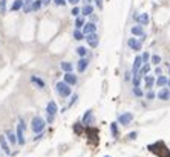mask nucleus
I'll return each mask as SVG.
<instances>
[{
	"label": "nucleus",
	"instance_id": "b1692460",
	"mask_svg": "<svg viewBox=\"0 0 170 157\" xmlns=\"http://www.w3.org/2000/svg\"><path fill=\"white\" fill-rule=\"evenodd\" d=\"M92 12H93V8H92V5H89V3H87V5H84L83 10H81V14L83 16H91Z\"/></svg>",
	"mask_w": 170,
	"mask_h": 157
},
{
	"label": "nucleus",
	"instance_id": "4be33fe9",
	"mask_svg": "<svg viewBox=\"0 0 170 157\" xmlns=\"http://www.w3.org/2000/svg\"><path fill=\"white\" fill-rule=\"evenodd\" d=\"M6 140L9 142L11 145H15V143H17V136L12 131H8L6 133Z\"/></svg>",
	"mask_w": 170,
	"mask_h": 157
},
{
	"label": "nucleus",
	"instance_id": "09e8293b",
	"mask_svg": "<svg viewBox=\"0 0 170 157\" xmlns=\"http://www.w3.org/2000/svg\"><path fill=\"white\" fill-rule=\"evenodd\" d=\"M104 157H110V156H104Z\"/></svg>",
	"mask_w": 170,
	"mask_h": 157
},
{
	"label": "nucleus",
	"instance_id": "c9c22d12",
	"mask_svg": "<svg viewBox=\"0 0 170 157\" xmlns=\"http://www.w3.org/2000/svg\"><path fill=\"white\" fill-rule=\"evenodd\" d=\"M141 59H142V63H147V62H149V59H150L149 52H144V54L141 56Z\"/></svg>",
	"mask_w": 170,
	"mask_h": 157
},
{
	"label": "nucleus",
	"instance_id": "7ed1b4c3",
	"mask_svg": "<svg viewBox=\"0 0 170 157\" xmlns=\"http://www.w3.org/2000/svg\"><path fill=\"white\" fill-rule=\"evenodd\" d=\"M44 126H46V122L42 119V117H34L32 119V123H31V128H32V131L35 134H38V133H42Z\"/></svg>",
	"mask_w": 170,
	"mask_h": 157
},
{
	"label": "nucleus",
	"instance_id": "58836bf2",
	"mask_svg": "<svg viewBox=\"0 0 170 157\" xmlns=\"http://www.w3.org/2000/svg\"><path fill=\"white\" fill-rule=\"evenodd\" d=\"M147 99H149V100H153V99H155V92L149 91V92H147Z\"/></svg>",
	"mask_w": 170,
	"mask_h": 157
},
{
	"label": "nucleus",
	"instance_id": "f03ea898",
	"mask_svg": "<svg viewBox=\"0 0 170 157\" xmlns=\"http://www.w3.org/2000/svg\"><path fill=\"white\" fill-rule=\"evenodd\" d=\"M55 91L58 92L61 97H69L71 96V85H68L65 80H63V82H57Z\"/></svg>",
	"mask_w": 170,
	"mask_h": 157
},
{
	"label": "nucleus",
	"instance_id": "4c0bfd02",
	"mask_svg": "<svg viewBox=\"0 0 170 157\" xmlns=\"http://www.w3.org/2000/svg\"><path fill=\"white\" fill-rule=\"evenodd\" d=\"M54 119H55V116H49V114L46 116V122H48V123H52Z\"/></svg>",
	"mask_w": 170,
	"mask_h": 157
},
{
	"label": "nucleus",
	"instance_id": "49530a36",
	"mask_svg": "<svg viewBox=\"0 0 170 157\" xmlns=\"http://www.w3.org/2000/svg\"><path fill=\"white\" fill-rule=\"evenodd\" d=\"M31 2H32V0H23V3H25V5H28V3H31Z\"/></svg>",
	"mask_w": 170,
	"mask_h": 157
},
{
	"label": "nucleus",
	"instance_id": "f257e3e1",
	"mask_svg": "<svg viewBox=\"0 0 170 157\" xmlns=\"http://www.w3.org/2000/svg\"><path fill=\"white\" fill-rule=\"evenodd\" d=\"M147 148H149L150 152H153L158 157H170V150L165 146L164 142H156L153 145H149Z\"/></svg>",
	"mask_w": 170,
	"mask_h": 157
},
{
	"label": "nucleus",
	"instance_id": "cd10ccee",
	"mask_svg": "<svg viewBox=\"0 0 170 157\" xmlns=\"http://www.w3.org/2000/svg\"><path fill=\"white\" fill-rule=\"evenodd\" d=\"M74 39H75V40L84 39V33H83V31H80V29H75V31H74Z\"/></svg>",
	"mask_w": 170,
	"mask_h": 157
},
{
	"label": "nucleus",
	"instance_id": "423d86ee",
	"mask_svg": "<svg viewBox=\"0 0 170 157\" xmlns=\"http://www.w3.org/2000/svg\"><path fill=\"white\" fill-rule=\"evenodd\" d=\"M0 150H2L5 154L9 156L11 154V148H9V142L6 140L5 136H0Z\"/></svg>",
	"mask_w": 170,
	"mask_h": 157
},
{
	"label": "nucleus",
	"instance_id": "f704fd0d",
	"mask_svg": "<svg viewBox=\"0 0 170 157\" xmlns=\"http://www.w3.org/2000/svg\"><path fill=\"white\" fill-rule=\"evenodd\" d=\"M54 3H55L57 6H65L66 3H68V0H54Z\"/></svg>",
	"mask_w": 170,
	"mask_h": 157
},
{
	"label": "nucleus",
	"instance_id": "ea45409f",
	"mask_svg": "<svg viewBox=\"0 0 170 157\" xmlns=\"http://www.w3.org/2000/svg\"><path fill=\"white\" fill-rule=\"evenodd\" d=\"M95 3H97L98 10H103V0H95Z\"/></svg>",
	"mask_w": 170,
	"mask_h": 157
},
{
	"label": "nucleus",
	"instance_id": "a211bd4d",
	"mask_svg": "<svg viewBox=\"0 0 170 157\" xmlns=\"http://www.w3.org/2000/svg\"><path fill=\"white\" fill-rule=\"evenodd\" d=\"M60 68L65 71V73H72V69H74V66L71 62H61L60 63Z\"/></svg>",
	"mask_w": 170,
	"mask_h": 157
},
{
	"label": "nucleus",
	"instance_id": "4468645a",
	"mask_svg": "<svg viewBox=\"0 0 170 157\" xmlns=\"http://www.w3.org/2000/svg\"><path fill=\"white\" fill-rule=\"evenodd\" d=\"M23 0H14V3L11 5V11L12 12H15V11H20L22 8H23Z\"/></svg>",
	"mask_w": 170,
	"mask_h": 157
},
{
	"label": "nucleus",
	"instance_id": "79ce46f5",
	"mask_svg": "<svg viewBox=\"0 0 170 157\" xmlns=\"http://www.w3.org/2000/svg\"><path fill=\"white\" fill-rule=\"evenodd\" d=\"M136 136H138V134H136L135 131H133V133H130V134H129V139H132V140H135V139H136Z\"/></svg>",
	"mask_w": 170,
	"mask_h": 157
},
{
	"label": "nucleus",
	"instance_id": "6e6552de",
	"mask_svg": "<svg viewBox=\"0 0 170 157\" xmlns=\"http://www.w3.org/2000/svg\"><path fill=\"white\" fill-rule=\"evenodd\" d=\"M127 45H129V48L133 49V51H140L141 49V40H136V39H129L127 40Z\"/></svg>",
	"mask_w": 170,
	"mask_h": 157
},
{
	"label": "nucleus",
	"instance_id": "1a4fd4ad",
	"mask_svg": "<svg viewBox=\"0 0 170 157\" xmlns=\"http://www.w3.org/2000/svg\"><path fill=\"white\" fill-rule=\"evenodd\" d=\"M57 111H58V106H57V103L54 102V100H51V102L48 103V106H46V114H49V116H55Z\"/></svg>",
	"mask_w": 170,
	"mask_h": 157
},
{
	"label": "nucleus",
	"instance_id": "412c9836",
	"mask_svg": "<svg viewBox=\"0 0 170 157\" xmlns=\"http://www.w3.org/2000/svg\"><path fill=\"white\" fill-rule=\"evenodd\" d=\"M31 82L35 83L40 89H43V88H44V82H43V80L40 79V77H37V75H32V77H31Z\"/></svg>",
	"mask_w": 170,
	"mask_h": 157
},
{
	"label": "nucleus",
	"instance_id": "72a5a7b5",
	"mask_svg": "<svg viewBox=\"0 0 170 157\" xmlns=\"http://www.w3.org/2000/svg\"><path fill=\"white\" fill-rule=\"evenodd\" d=\"M159 62H161L159 56H152V63H153V65H159Z\"/></svg>",
	"mask_w": 170,
	"mask_h": 157
},
{
	"label": "nucleus",
	"instance_id": "e433bc0d",
	"mask_svg": "<svg viewBox=\"0 0 170 157\" xmlns=\"http://www.w3.org/2000/svg\"><path fill=\"white\" fill-rule=\"evenodd\" d=\"M80 12H81V11H80V8H77V6H74V8H72V11H71V14H72V16H75V17H77V16L80 14Z\"/></svg>",
	"mask_w": 170,
	"mask_h": 157
},
{
	"label": "nucleus",
	"instance_id": "a878e982",
	"mask_svg": "<svg viewBox=\"0 0 170 157\" xmlns=\"http://www.w3.org/2000/svg\"><path fill=\"white\" fill-rule=\"evenodd\" d=\"M167 82H169L167 77H164V75H159L158 80H156V85H158V86H164V85H167Z\"/></svg>",
	"mask_w": 170,
	"mask_h": 157
},
{
	"label": "nucleus",
	"instance_id": "a19ab883",
	"mask_svg": "<svg viewBox=\"0 0 170 157\" xmlns=\"http://www.w3.org/2000/svg\"><path fill=\"white\" fill-rule=\"evenodd\" d=\"M75 133H77V134H81V126H80V125H75Z\"/></svg>",
	"mask_w": 170,
	"mask_h": 157
},
{
	"label": "nucleus",
	"instance_id": "5701e85b",
	"mask_svg": "<svg viewBox=\"0 0 170 157\" xmlns=\"http://www.w3.org/2000/svg\"><path fill=\"white\" fill-rule=\"evenodd\" d=\"M144 82H146V86L152 89L153 88V83H155V79H153V75H146L144 77Z\"/></svg>",
	"mask_w": 170,
	"mask_h": 157
},
{
	"label": "nucleus",
	"instance_id": "aec40b11",
	"mask_svg": "<svg viewBox=\"0 0 170 157\" xmlns=\"http://www.w3.org/2000/svg\"><path fill=\"white\" fill-rule=\"evenodd\" d=\"M158 99H159V100H169V99H170V92H169L165 88H163V89L158 92Z\"/></svg>",
	"mask_w": 170,
	"mask_h": 157
},
{
	"label": "nucleus",
	"instance_id": "c756f323",
	"mask_svg": "<svg viewBox=\"0 0 170 157\" xmlns=\"http://www.w3.org/2000/svg\"><path fill=\"white\" fill-rule=\"evenodd\" d=\"M77 54H78L80 57H84V56L87 54V49L84 48V46H78V48H77Z\"/></svg>",
	"mask_w": 170,
	"mask_h": 157
},
{
	"label": "nucleus",
	"instance_id": "0eeeda50",
	"mask_svg": "<svg viewBox=\"0 0 170 157\" xmlns=\"http://www.w3.org/2000/svg\"><path fill=\"white\" fill-rule=\"evenodd\" d=\"M132 120H133V114L132 113H124L121 116H118V122L121 125H129V123H132Z\"/></svg>",
	"mask_w": 170,
	"mask_h": 157
},
{
	"label": "nucleus",
	"instance_id": "393cba45",
	"mask_svg": "<svg viewBox=\"0 0 170 157\" xmlns=\"http://www.w3.org/2000/svg\"><path fill=\"white\" fill-rule=\"evenodd\" d=\"M149 71H150V66H149V63H144V65H142V68H140V69H138V74H140V75H146L147 73H149Z\"/></svg>",
	"mask_w": 170,
	"mask_h": 157
},
{
	"label": "nucleus",
	"instance_id": "c85d7f7f",
	"mask_svg": "<svg viewBox=\"0 0 170 157\" xmlns=\"http://www.w3.org/2000/svg\"><path fill=\"white\" fill-rule=\"evenodd\" d=\"M132 82H133V86H140V82H141V75L140 74H133V80H132Z\"/></svg>",
	"mask_w": 170,
	"mask_h": 157
},
{
	"label": "nucleus",
	"instance_id": "a18cd8bd",
	"mask_svg": "<svg viewBox=\"0 0 170 157\" xmlns=\"http://www.w3.org/2000/svg\"><path fill=\"white\" fill-rule=\"evenodd\" d=\"M42 2H43V5H49V3L54 2V0H42Z\"/></svg>",
	"mask_w": 170,
	"mask_h": 157
},
{
	"label": "nucleus",
	"instance_id": "9b49d317",
	"mask_svg": "<svg viewBox=\"0 0 170 157\" xmlns=\"http://www.w3.org/2000/svg\"><path fill=\"white\" fill-rule=\"evenodd\" d=\"M97 31V25L95 23H92V22H89V23H84V26H83V33H84V35L86 34H91V33H95Z\"/></svg>",
	"mask_w": 170,
	"mask_h": 157
},
{
	"label": "nucleus",
	"instance_id": "473e14b6",
	"mask_svg": "<svg viewBox=\"0 0 170 157\" xmlns=\"http://www.w3.org/2000/svg\"><path fill=\"white\" fill-rule=\"evenodd\" d=\"M133 94H135L136 97H142V91L140 89V86H133Z\"/></svg>",
	"mask_w": 170,
	"mask_h": 157
},
{
	"label": "nucleus",
	"instance_id": "7c9ffc66",
	"mask_svg": "<svg viewBox=\"0 0 170 157\" xmlns=\"http://www.w3.org/2000/svg\"><path fill=\"white\" fill-rule=\"evenodd\" d=\"M75 26H77V29L83 28V26H84V19H83V17H77V20H75Z\"/></svg>",
	"mask_w": 170,
	"mask_h": 157
},
{
	"label": "nucleus",
	"instance_id": "f3484780",
	"mask_svg": "<svg viewBox=\"0 0 170 157\" xmlns=\"http://www.w3.org/2000/svg\"><path fill=\"white\" fill-rule=\"evenodd\" d=\"M133 17H135V19L140 22V25H142V26L149 23V16H147L146 12H144V14H141V16H133Z\"/></svg>",
	"mask_w": 170,
	"mask_h": 157
},
{
	"label": "nucleus",
	"instance_id": "39448f33",
	"mask_svg": "<svg viewBox=\"0 0 170 157\" xmlns=\"http://www.w3.org/2000/svg\"><path fill=\"white\" fill-rule=\"evenodd\" d=\"M84 39H86L87 45L91 48H97L98 43H100V39H98V34L97 33H91V34H86L84 35Z\"/></svg>",
	"mask_w": 170,
	"mask_h": 157
},
{
	"label": "nucleus",
	"instance_id": "dca6fc26",
	"mask_svg": "<svg viewBox=\"0 0 170 157\" xmlns=\"http://www.w3.org/2000/svg\"><path fill=\"white\" fill-rule=\"evenodd\" d=\"M42 5H43L42 0H32V2H31V12L38 11L40 8H42Z\"/></svg>",
	"mask_w": 170,
	"mask_h": 157
},
{
	"label": "nucleus",
	"instance_id": "6ab92c4d",
	"mask_svg": "<svg viewBox=\"0 0 170 157\" xmlns=\"http://www.w3.org/2000/svg\"><path fill=\"white\" fill-rule=\"evenodd\" d=\"M132 34L133 35H140V37H141V35L142 34H144V29H142V25H135V26H132Z\"/></svg>",
	"mask_w": 170,
	"mask_h": 157
},
{
	"label": "nucleus",
	"instance_id": "20e7f679",
	"mask_svg": "<svg viewBox=\"0 0 170 157\" xmlns=\"http://www.w3.org/2000/svg\"><path fill=\"white\" fill-rule=\"evenodd\" d=\"M25 122L23 120H20L19 125H17V133H15V136H17V143L19 145H25Z\"/></svg>",
	"mask_w": 170,
	"mask_h": 157
},
{
	"label": "nucleus",
	"instance_id": "ddd939ff",
	"mask_svg": "<svg viewBox=\"0 0 170 157\" xmlns=\"http://www.w3.org/2000/svg\"><path fill=\"white\" fill-rule=\"evenodd\" d=\"M141 65H142V59H141V56L135 57V60H133V68H132V73H133V74H136V73H138V69L141 68Z\"/></svg>",
	"mask_w": 170,
	"mask_h": 157
},
{
	"label": "nucleus",
	"instance_id": "9d476101",
	"mask_svg": "<svg viewBox=\"0 0 170 157\" xmlns=\"http://www.w3.org/2000/svg\"><path fill=\"white\" fill-rule=\"evenodd\" d=\"M65 82L68 85H71V86H74V85L78 82V79H77V75L72 74V73H66L65 74Z\"/></svg>",
	"mask_w": 170,
	"mask_h": 157
},
{
	"label": "nucleus",
	"instance_id": "c03bdc74",
	"mask_svg": "<svg viewBox=\"0 0 170 157\" xmlns=\"http://www.w3.org/2000/svg\"><path fill=\"white\" fill-rule=\"evenodd\" d=\"M78 2H80V0H68V3H71V5H77Z\"/></svg>",
	"mask_w": 170,
	"mask_h": 157
},
{
	"label": "nucleus",
	"instance_id": "2f4dec72",
	"mask_svg": "<svg viewBox=\"0 0 170 157\" xmlns=\"http://www.w3.org/2000/svg\"><path fill=\"white\" fill-rule=\"evenodd\" d=\"M0 14H6V0H0Z\"/></svg>",
	"mask_w": 170,
	"mask_h": 157
},
{
	"label": "nucleus",
	"instance_id": "8fccbe9b",
	"mask_svg": "<svg viewBox=\"0 0 170 157\" xmlns=\"http://www.w3.org/2000/svg\"><path fill=\"white\" fill-rule=\"evenodd\" d=\"M169 73H170V69H169Z\"/></svg>",
	"mask_w": 170,
	"mask_h": 157
},
{
	"label": "nucleus",
	"instance_id": "37998d69",
	"mask_svg": "<svg viewBox=\"0 0 170 157\" xmlns=\"http://www.w3.org/2000/svg\"><path fill=\"white\" fill-rule=\"evenodd\" d=\"M77 99H78V96H74V97H72V100H71V103H69V106H72L74 103L77 102Z\"/></svg>",
	"mask_w": 170,
	"mask_h": 157
},
{
	"label": "nucleus",
	"instance_id": "f8f14e48",
	"mask_svg": "<svg viewBox=\"0 0 170 157\" xmlns=\"http://www.w3.org/2000/svg\"><path fill=\"white\" fill-rule=\"evenodd\" d=\"M87 65H89L87 59L81 57V59L78 60V63H77V69H78V73H84V71H86V68H87Z\"/></svg>",
	"mask_w": 170,
	"mask_h": 157
},
{
	"label": "nucleus",
	"instance_id": "2eb2a0df",
	"mask_svg": "<svg viewBox=\"0 0 170 157\" xmlns=\"http://www.w3.org/2000/svg\"><path fill=\"white\" fill-rule=\"evenodd\" d=\"M93 122V114H92V111L89 109V111H86V114L83 116V123L84 125H89V123H92Z\"/></svg>",
	"mask_w": 170,
	"mask_h": 157
},
{
	"label": "nucleus",
	"instance_id": "de8ad7c7",
	"mask_svg": "<svg viewBox=\"0 0 170 157\" xmlns=\"http://www.w3.org/2000/svg\"><path fill=\"white\" fill-rule=\"evenodd\" d=\"M167 85H169V86H170V80H169V82H167Z\"/></svg>",
	"mask_w": 170,
	"mask_h": 157
},
{
	"label": "nucleus",
	"instance_id": "bb28decb",
	"mask_svg": "<svg viewBox=\"0 0 170 157\" xmlns=\"http://www.w3.org/2000/svg\"><path fill=\"white\" fill-rule=\"evenodd\" d=\"M110 131H112V136H114L115 139L118 137L120 131H118V126H117V123H110Z\"/></svg>",
	"mask_w": 170,
	"mask_h": 157
}]
</instances>
